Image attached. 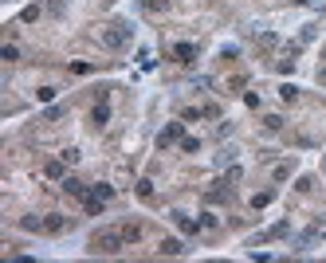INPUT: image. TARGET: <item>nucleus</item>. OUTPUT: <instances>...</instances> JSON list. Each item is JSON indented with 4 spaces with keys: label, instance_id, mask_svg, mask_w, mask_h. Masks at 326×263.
<instances>
[{
    "label": "nucleus",
    "instance_id": "nucleus-13",
    "mask_svg": "<svg viewBox=\"0 0 326 263\" xmlns=\"http://www.w3.org/2000/svg\"><path fill=\"white\" fill-rule=\"evenodd\" d=\"M291 169H295V165H291V161H283V165H275V181H287V177H291Z\"/></svg>",
    "mask_w": 326,
    "mask_h": 263
},
{
    "label": "nucleus",
    "instance_id": "nucleus-3",
    "mask_svg": "<svg viewBox=\"0 0 326 263\" xmlns=\"http://www.w3.org/2000/svg\"><path fill=\"white\" fill-rule=\"evenodd\" d=\"M106 122H110V103H106V90H99V103L90 106V126L103 130Z\"/></svg>",
    "mask_w": 326,
    "mask_h": 263
},
{
    "label": "nucleus",
    "instance_id": "nucleus-7",
    "mask_svg": "<svg viewBox=\"0 0 326 263\" xmlns=\"http://www.w3.org/2000/svg\"><path fill=\"white\" fill-rule=\"evenodd\" d=\"M173 224H177L185 236H197L201 232V220H193V216H185V212H173Z\"/></svg>",
    "mask_w": 326,
    "mask_h": 263
},
{
    "label": "nucleus",
    "instance_id": "nucleus-21",
    "mask_svg": "<svg viewBox=\"0 0 326 263\" xmlns=\"http://www.w3.org/2000/svg\"><path fill=\"white\" fill-rule=\"evenodd\" d=\"M201 114H205V118H216V114H220V106H216V103H208V106H201Z\"/></svg>",
    "mask_w": 326,
    "mask_h": 263
},
{
    "label": "nucleus",
    "instance_id": "nucleus-22",
    "mask_svg": "<svg viewBox=\"0 0 326 263\" xmlns=\"http://www.w3.org/2000/svg\"><path fill=\"white\" fill-rule=\"evenodd\" d=\"M318 83H326V67H318Z\"/></svg>",
    "mask_w": 326,
    "mask_h": 263
},
{
    "label": "nucleus",
    "instance_id": "nucleus-23",
    "mask_svg": "<svg viewBox=\"0 0 326 263\" xmlns=\"http://www.w3.org/2000/svg\"><path fill=\"white\" fill-rule=\"evenodd\" d=\"M295 4H307V0H295Z\"/></svg>",
    "mask_w": 326,
    "mask_h": 263
},
{
    "label": "nucleus",
    "instance_id": "nucleus-16",
    "mask_svg": "<svg viewBox=\"0 0 326 263\" xmlns=\"http://www.w3.org/2000/svg\"><path fill=\"white\" fill-rule=\"evenodd\" d=\"M271 196H275V192H271V189H267V192H255V196H252V208H264L267 201H271Z\"/></svg>",
    "mask_w": 326,
    "mask_h": 263
},
{
    "label": "nucleus",
    "instance_id": "nucleus-6",
    "mask_svg": "<svg viewBox=\"0 0 326 263\" xmlns=\"http://www.w3.org/2000/svg\"><path fill=\"white\" fill-rule=\"evenodd\" d=\"M177 138H181V122H169V126L157 134V149H169L173 142H177Z\"/></svg>",
    "mask_w": 326,
    "mask_h": 263
},
{
    "label": "nucleus",
    "instance_id": "nucleus-17",
    "mask_svg": "<svg viewBox=\"0 0 326 263\" xmlns=\"http://www.w3.org/2000/svg\"><path fill=\"white\" fill-rule=\"evenodd\" d=\"M36 98H40V103H51V98H55V87H40V90H36Z\"/></svg>",
    "mask_w": 326,
    "mask_h": 263
},
{
    "label": "nucleus",
    "instance_id": "nucleus-19",
    "mask_svg": "<svg viewBox=\"0 0 326 263\" xmlns=\"http://www.w3.org/2000/svg\"><path fill=\"white\" fill-rule=\"evenodd\" d=\"M138 196H142V201H149V196H153V185H149V181H138Z\"/></svg>",
    "mask_w": 326,
    "mask_h": 263
},
{
    "label": "nucleus",
    "instance_id": "nucleus-20",
    "mask_svg": "<svg viewBox=\"0 0 326 263\" xmlns=\"http://www.w3.org/2000/svg\"><path fill=\"white\" fill-rule=\"evenodd\" d=\"M47 177H63V161H47Z\"/></svg>",
    "mask_w": 326,
    "mask_h": 263
},
{
    "label": "nucleus",
    "instance_id": "nucleus-1",
    "mask_svg": "<svg viewBox=\"0 0 326 263\" xmlns=\"http://www.w3.org/2000/svg\"><path fill=\"white\" fill-rule=\"evenodd\" d=\"M122 248H126L122 228H103V232L90 236V255H118Z\"/></svg>",
    "mask_w": 326,
    "mask_h": 263
},
{
    "label": "nucleus",
    "instance_id": "nucleus-14",
    "mask_svg": "<svg viewBox=\"0 0 326 263\" xmlns=\"http://www.w3.org/2000/svg\"><path fill=\"white\" fill-rule=\"evenodd\" d=\"M264 126H267L271 134H279V130H283V118H279V114H267V118H264Z\"/></svg>",
    "mask_w": 326,
    "mask_h": 263
},
{
    "label": "nucleus",
    "instance_id": "nucleus-15",
    "mask_svg": "<svg viewBox=\"0 0 326 263\" xmlns=\"http://www.w3.org/2000/svg\"><path fill=\"white\" fill-rule=\"evenodd\" d=\"M279 98H283V103H295V98H299V90L287 83V87H279Z\"/></svg>",
    "mask_w": 326,
    "mask_h": 263
},
{
    "label": "nucleus",
    "instance_id": "nucleus-10",
    "mask_svg": "<svg viewBox=\"0 0 326 263\" xmlns=\"http://www.w3.org/2000/svg\"><path fill=\"white\" fill-rule=\"evenodd\" d=\"M173 55H177V63H193V59H197V44H177V47H173Z\"/></svg>",
    "mask_w": 326,
    "mask_h": 263
},
{
    "label": "nucleus",
    "instance_id": "nucleus-18",
    "mask_svg": "<svg viewBox=\"0 0 326 263\" xmlns=\"http://www.w3.org/2000/svg\"><path fill=\"white\" fill-rule=\"evenodd\" d=\"M181 149H185V153H197V149H201V142H197V138H181Z\"/></svg>",
    "mask_w": 326,
    "mask_h": 263
},
{
    "label": "nucleus",
    "instance_id": "nucleus-9",
    "mask_svg": "<svg viewBox=\"0 0 326 263\" xmlns=\"http://www.w3.org/2000/svg\"><path fill=\"white\" fill-rule=\"evenodd\" d=\"M157 255H185V244H181V240H161V244H157Z\"/></svg>",
    "mask_w": 326,
    "mask_h": 263
},
{
    "label": "nucleus",
    "instance_id": "nucleus-5",
    "mask_svg": "<svg viewBox=\"0 0 326 263\" xmlns=\"http://www.w3.org/2000/svg\"><path fill=\"white\" fill-rule=\"evenodd\" d=\"M228 196H232V185H228V181H216V189H208V192H205L208 205H224Z\"/></svg>",
    "mask_w": 326,
    "mask_h": 263
},
{
    "label": "nucleus",
    "instance_id": "nucleus-12",
    "mask_svg": "<svg viewBox=\"0 0 326 263\" xmlns=\"http://www.w3.org/2000/svg\"><path fill=\"white\" fill-rule=\"evenodd\" d=\"M0 59H4V63H20V47H16V44H4V47H0Z\"/></svg>",
    "mask_w": 326,
    "mask_h": 263
},
{
    "label": "nucleus",
    "instance_id": "nucleus-2",
    "mask_svg": "<svg viewBox=\"0 0 326 263\" xmlns=\"http://www.w3.org/2000/svg\"><path fill=\"white\" fill-rule=\"evenodd\" d=\"M126 44H130V28H126V24H110V28H103V47L122 51Z\"/></svg>",
    "mask_w": 326,
    "mask_h": 263
},
{
    "label": "nucleus",
    "instance_id": "nucleus-4",
    "mask_svg": "<svg viewBox=\"0 0 326 263\" xmlns=\"http://www.w3.org/2000/svg\"><path fill=\"white\" fill-rule=\"evenodd\" d=\"M75 220H67V216H59V212H51V216H44V232L47 236H59V232H67Z\"/></svg>",
    "mask_w": 326,
    "mask_h": 263
},
{
    "label": "nucleus",
    "instance_id": "nucleus-8",
    "mask_svg": "<svg viewBox=\"0 0 326 263\" xmlns=\"http://www.w3.org/2000/svg\"><path fill=\"white\" fill-rule=\"evenodd\" d=\"M63 192H67V196H79V201H83V196H87V185H83V181H79V177H63Z\"/></svg>",
    "mask_w": 326,
    "mask_h": 263
},
{
    "label": "nucleus",
    "instance_id": "nucleus-11",
    "mask_svg": "<svg viewBox=\"0 0 326 263\" xmlns=\"http://www.w3.org/2000/svg\"><path fill=\"white\" fill-rule=\"evenodd\" d=\"M142 232H146V228H142V224H122V236H126V244H138V240H142Z\"/></svg>",
    "mask_w": 326,
    "mask_h": 263
}]
</instances>
